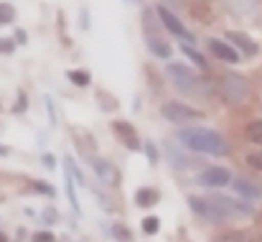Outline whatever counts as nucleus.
<instances>
[{"label": "nucleus", "instance_id": "nucleus-1", "mask_svg": "<svg viewBox=\"0 0 262 242\" xmlns=\"http://www.w3.org/2000/svg\"><path fill=\"white\" fill-rule=\"evenodd\" d=\"M188 207L206 222H224L232 217H247L252 212L250 204H239L229 196H188Z\"/></svg>", "mask_w": 262, "mask_h": 242}, {"label": "nucleus", "instance_id": "nucleus-2", "mask_svg": "<svg viewBox=\"0 0 262 242\" xmlns=\"http://www.w3.org/2000/svg\"><path fill=\"white\" fill-rule=\"evenodd\" d=\"M176 140L183 148L196 151V153H209V156H227L229 153L227 140L216 130H209V128H183V130H178Z\"/></svg>", "mask_w": 262, "mask_h": 242}, {"label": "nucleus", "instance_id": "nucleus-3", "mask_svg": "<svg viewBox=\"0 0 262 242\" xmlns=\"http://www.w3.org/2000/svg\"><path fill=\"white\" fill-rule=\"evenodd\" d=\"M219 94H222V99H224L227 105H242V102L250 99L252 87H250V82L245 79L242 74L227 72V74L219 79Z\"/></svg>", "mask_w": 262, "mask_h": 242}, {"label": "nucleus", "instance_id": "nucleus-4", "mask_svg": "<svg viewBox=\"0 0 262 242\" xmlns=\"http://www.w3.org/2000/svg\"><path fill=\"white\" fill-rule=\"evenodd\" d=\"M161 115L163 120L173 123V125H186V123H193V120H201L204 112L186 105V102H178V99H171V102H163L161 105Z\"/></svg>", "mask_w": 262, "mask_h": 242}, {"label": "nucleus", "instance_id": "nucleus-5", "mask_svg": "<svg viewBox=\"0 0 262 242\" xmlns=\"http://www.w3.org/2000/svg\"><path fill=\"white\" fill-rule=\"evenodd\" d=\"M166 74L171 77L176 89H181V92H199V84L201 79L196 77V72L193 69H188L186 64H168V69H166Z\"/></svg>", "mask_w": 262, "mask_h": 242}, {"label": "nucleus", "instance_id": "nucleus-6", "mask_svg": "<svg viewBox=\"0 0 262 242\" xmlns=\"http://www.w3.org/2000/svg\"><path fill=\"white\" fill-rule=\"evenodd\" d=\"M153 10H156V15H158V21H161V23H163V26H166V28H168V31L173 33V36H178L181 41H186V46H188V44L193 41V36H191V31H188V28H186V26L181 23V18L176 15L173 10H168V8H163V5H156Z\"/></svg>", "mask_w": 262, "mask_h": 242}, {"label": "nucleus", "instance_id": "nucleus-7", "mask_svg": "<svg viewBox=\"0 0 262 242\" xmlns=\"http://www.w3.org/2000/svg\"><path fill=\"white\" fill-rule=\"evenodd\" d=\"M199 184L201 186H211V189L227 186V184H232V171L224 168V166H211V168L199 173Z\"/></svg>", "mask_w": 262, "mask_h": 242}, {"label": "nucleus", "instance_id": "nucleus-8", "mask_svg": "<svg viewBox=\"0 0 262 242\" xmlns=\"http://www.w3.org/2000/svg\"><path fill=\"white\" fill-rule=\"evenodd\" d=\"M92 168H94V173H97V178L104 184V186H120V168L115 166V163L104 161V158H92Z\"/></svg>", "mask_w": 262, "mask_h": 242}, {"label": "nucleus", "instance_id": "nucleus-9", "mask_svg": "<svg viewBox=\"0 0 262 242\" xmlns=\"http://www.w3.org/2000/svg\"><path fill=\"white\" fill-rule=\"evenodd\" d=\"M112 133L117 135V140H122V143H125V148H130V151H140L138 130H135L127 120H112Z\"/></svg>", "mask_w": 262, "mask_h": 242}, {"label": "nucleus", "instance_id": "nucleus-10", "mask_svg": "<svg viewBox=\"0 0 262 242\" xmlns=\"http://www.w3.org/2000/svg\"><path fill=\"white\" fill-rule=\"evenodd\" d=\"M232 189L247 201H262V186L252 178H245V176L232 178Z\"/></svg>", "mask_w": 262, "mask_h": 242}, {"label": "nucleus", "instance_id": "nucleus-11", "mask_svg": "<svg viewBox=\"0 0 262 242\" xmlns=\"http://www.w3.org/2000/svg\"><path fill=\"white\" fill-rule=\"evenodd\" d=\"M227 38L234 44V51H237L239 56H255V54L260 51V46H257L247 33H242V31H229Z\"/></svg>", "mask_w": 262, "mask_h": 242}, {"label": "nucleus", "instance_id": "nucleus-12", "mask_svg": "<svg viewBox=\"0 0 262 242\" xmlns=\"http://www.w3.org/2000/svg\"><path fill=\"white\" fill-rule=\"evenodd\" d=\"M209 49H211V54L216 56V59H222V62H227V64H237L242 56L234 51V46H229L227 41H216V38H211L209 41Z\"/></svg>", "mask_w": 262, "mask_h": 242}, {"label": "nucleus", "instance_id": "nucleus-13", "mask_svg": "<svg viewBox=\"0 0 262 242\" xmlns=\"http://www.w3.org/2000/svg\"><path fill=\"white\" fill-rule=\"evenodd\" d=\"M224 3V8L232 13V15H250V13H255V8H257V3L260 0H222Z\"/></svg>", "mask_w": 262, "mask_h": 242}, {"label": "nucleus", "instance_id": "nucleus-14", "mask_svg": "<svg viewBox=\"0 0 262 242\" xmlns=\"http://www.w3.org/2000/svg\"><path fill=\"white\" fill-rule=\"evenodd\" d=\"M145 44H148L150 54L158 56V59H171V54H173V49L166 38H145Z\"/></svg>", "mask_w": 262, "mask_h": 242}, {"label": "nucleus", "instance_id": "nucleus-15", "mask_svg": "<svg viewBox=\"0 0 262 242\" xmlns=\"http://www.w3.org/2000/svg\"><path fill=\"white\" fill-rule=\"evenodd\" d=\"M158 199H161V194L156 189H150V186H143V189L135 191V204L138 207H153Z\"/></svg>", "mask_w": 262, "mask_h": 242}, {"label": "nucleus", "instance_id": "nucleus-16", "mask_svg": "<svg viewBox=\"0 0 262 242\" xmlns=\"http://www.w3.org/2000/svg\"><path fill=\"white\" fill-rule=\"evenodd\" d=\"M245 140L255 143V146H262V117L260 120H250L245 125Z\"/></svg>", "mask_w": 262, "mask_h": 242}, {"label": "nucleus", "instance_id": "nucleus-17", "mask_svg": "<svg viewBox=\"0 0 262 242\" xmlns=\"http://www.w3.org/2000/svg\"><path fill=\"white\" fill-rule=\"evenodd\" d=\"M211 242H250V237H247L245 232H239V230H232V232H222V235H216Z\"/></svg>", "mask_w": 262, "mask_h": 242}, {"label": "nucleus", "instance_id": "nucleus-18", "mask_svg": "<svg viewBox=\"0 0 262 242\" xmlns=\"http://www.w3.org/2000/svg\"><path fill=\"white\" fill-rule=\"evenodd\" d=\"M158 230H161V219L158 217H145L143 219V232L145 235H156Z\"/></svg>", "mask_w": 262, "mask_h": 242}, {"label": "nucleus", "instance_id": "nucleus-19", "mask_svg": "<svg viewBox=\"0 0 262 242\" xmlns=\"http://www.w3.org/2000/svg\"><path fill=\"white\" fill-rule=\"evenodd\" d=\"M15 18V8L10 3H0V26L3 23H10Z\"/></svg>", "mask_w": 262, "mask_h": 242}, {"label": "nucleus", "instance_id": "nucleus-20", "mask_svg": "<svg viewBox=\"0 0 262 242\" xmlns=\"http://www.w3.org/2000/svg\"><path fill=\"white\" fill-rule=\"evenodd\" d=\"M67 77L72 79V84H77V87H87V84H89V74H87V72H69Z\"/></svg>", "mask_w": 262, "mask_h": 242}, {"label": "nucleus", "instance_id": "nucleus-21", "mask_svg": "<svg viewBox=\"0 0 262 242\" xmlns=\"http://www.w3.org/2000/svg\"><path fill=\"white\" fill-rule=\"evenodd\" d=\"M183 54H186L188 59H193V62H196V64L201 67V69H206V62H204V56H201L199 51H193L191 46H186V44H183Z\"/></svg>", "mask_w": 262, "mask_h": 242}, {"label": "nucleus", "instance_id": "nucleus-22", "mask_svg": "<svg viewBox=\"0 0 262 242\" xmlns=\"http://www.w3.org/2000/svg\"><path fill=\"white\" fill-rule=\"evenodd\" d=\"M166 148H168V153H171V161H173V166H181V168H183V166H188V158H186V156H181V153H176L171 143H168Z\"/></svg>", "mask_w": 262, "mask_h": 242}, {"label": "nucleus", "instance_id": "nucleus-23", "mask_svg": "<svg viewBox=\"0 0 262 242\" xmlns=\"http://www.w3.org/2000/svg\"><path fill=\"white\" fill-rule=\"evenodd\" d=\"M112 232H115V237H120L122 242H130V232H127L122 225H115V227H112Z\"/></svg>", "mask_w": 262, "mask_h": 242}, {"label": "nucleus", "instance_id": "nucleus-24", "mask_svg": "<svg viewBox=\"0 0 262 242\" xmlns=\"http://www.w3.org/2000/svg\"><path fill=\"white\" fill-rule=\"evenodd\" d=\"M247 163H250L252 168L262 171V153H250V156H247Z\"/></svg>", "mask_w": 262, "mask_h": 242}, {"label": "nucleus", "instance_id": "nucleus-25", "mask_svg": "<svg viewBox=\"0 0 262 242\" xmlns=\"http://www.w3.org/2000/svg\"><path fill=\"white\" fill-rule=\"evenodd\" d=\"M33 242H54V235H51V232H36V235H33Z\"/></svg>", "mask_w": 262, "mask_h": 242}, {"label": "nucleus", "instance_id": "nucleus-26", "mask_svg": "<svg viewBox=\"0 0 262 242\" xmlns=\"http://www.w3.org/2000/svg\"><path fill=\"white\" fill-rule=\"evenodd\" d=\"M181 3H183V0H161L158 5H163V8H168V10H173V8H181Z\"/></svg>", "mask_w": 262, "mask_h": 242}, {"label": "nucleus", "instance_id": "nucleus-27", "mask_svg": "<svg viewBox=\"0 0 262 242\" xmlns=\"http://www.w3.org/2000/svg\"><path fill=\"white\" fill-rule=\"evenodd\" d=\"M148 158H150V163H153V166L158 163V156H156V148H153L150 143H148Z\"/></svg>", "mask_w": 262, "mask_h": 242}, {"label": "nucleus", "instance_id": "nucleus-28", "mask_svg": "<svg viewBox=\"0 0 262 242\" xmlns=\"http://www.w3.org/2000/svg\"><path fill=\"white\" fill-rule=\"evenodd\" d=\"M33 189H38V191H43V194H54L49 186H43V184H33Z\"/></svg>", "mask_w": 262, "mask_h": 242}, {"label": "nucleus", "instance_id": "nucleus-29", "mask_svg": "<svg viewBox=\"0 0 262 242\" xmlns=\"http://www.w3.org/2000/svg\"><path fill=\"white\" fill-rule=\"evenodd\" d=\"M15 38H18V44H26V33L23 31H15Z\"/></svg>", "mask_w": 262, "mask_h": 242}, {"label": "nucleus", "instance_id": "nucleus-30", "mask_svg": "<svg viewBox=\"0 0 262 242\" xmlns=\"http://www.w3.org/2000/svg\"><path fill=\"white\" fill-rule=\"evenodd\" d=\"M43 163H46L49 168H54V158H51V156H43Z\"/></svg>", "mask_w": 262, "mask_h": 242}, {"label": "nucleus", "instance_id": "nucleus-31", "mask_svg": "<svg viewBox=\"0 0 262 242\" xmlns=\"http://www.w3.org/2000/svg\"><path fill=\"white\" fill-rule=\"evenodd\" d=\"M3 153H8V151H5V148H0V156H3Z\"/></svg>", "mask_w": 262, "mask_h": 242}, {"label": "nucleus", "instance_id": "nucleus-32", "mask_svg": "<svg viewBox=\"0 0 262 242\" xmlns=\"http://www.w3.org/2000/svg\"><path fill=\"white\" fill-rule=\"evenodd\" d=\"M0 242H5V237H3V235H0Z\"/></svg>", "mask_w": 262, "mask_h": 242}]
</instances>
